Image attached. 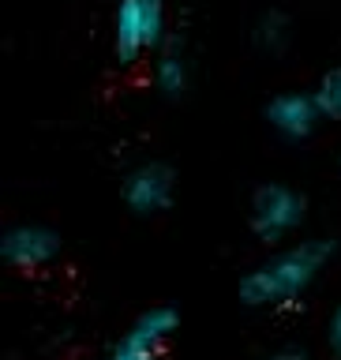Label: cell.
<instances>
[{
    "mask_svg": "<svg viewBox=\"0 0 341 360\" xmlns=\"http://www.w3.org/2000/svg\"><path fill=\"white\" fill-rule=\"evenodd\" d=\"M146 22V49H157L165 41V0H139Z\"/></svg>",
    "mask_w": 341,
    "mask_h": 360,
    "instance_id": "obj_11",
    "label": "cell"
},
{
    "mask_svg": "<svg viewBox=\"0 0 341 360\" xmlns=\"http://www.w3.org/2000/svg\"><path fill=\"white\" fill-rule=\"evenodd\" d=\"M326 342H330V349L341 356V304L334 308V315H330V323H326Z\"/></svg>",
    "mask_w": 341,
    "mask_h": 360,
    "instance_id": "obj_12",
    "label": "cell"
},
{
    "mask_svg": "<svg viewBox=\"0 0 341 360\" xmlns=\"http://www.w3.org/2000/svg\"><path fill=\"white\" fill-rule=\"evenodd\" d=\"M176 311L173 308H150L131 323V330L117 342V349L109 353V360H157L162 345L176 330Z\"/></svg>",
    "mask_w": 341,
    "mask_h": 360,
    "instance_id": "obj_4",
    "label": "cell"
},
{
    "mask_svg": "<svg viewBox=\"0 0 341 360\" xmlns=\"http://www.w3.org/2000/svg\"><path fill=\"white\" fill-rule=\"evenodd\" d=\"M315 105H319L323 120H341V68L337 72H326L319 79V86L311 90Z\"/></svg>",
    "mask_w": 341,
    "mask_h": 360,
    "instance_id": "obj_10",
    "label": "cell"
},
{
    "mask_svg": "<svg viewBox=\"0 0 341 360\" xmlns=\"http://www.w3.org/2000/svg\"><path fill=\"white\" fill-rule=\"evenodd\" d=\"M266 120L270 128L285 139H308L315 131V124L323 120L319 105H315L311 94H300V90H285V94H274L266 105Z\"/></svg>",
    "mask_w": 341,
    "mask_h": 360,
    "instance_id": "obj_6",
    "label": "cell"
},
{
    "mask_svg": "<svg viewBox=\"0 0 341 360\" xmlns=\"http://www.w3.org/2000/svg\"><path fill=\"white\" fill-rule=\"evenodd\" d=\"M173 188H176L173 169L165 162H146V165H135L131 173L124 176L120 195L128 202V210L146 218V214H162L169 202H173Z\"/></svg>",
    "mask_w": 341,
    "mask_h": 360,
    "instance_id": "obj_3",
    "label": "cell"
},
{
    "mask_svg": "<svg viewBox=\"0 0 341 360\" xmlns=\"http://www.w3.org/2000/svg\"><path fill=\"white\" fill-rule=\"evenodd\" d=\"M330 255V240H304L289 252H278L240 278V300L247 308H297Z\"/></svg>",
    "mask_w": 341,
    "mask_h": 360,
    "instance_id": "obj_1",
    "label": "cell"
},
{
    "mask_svg": "<svg viewBox=\"0 0 341 360\" xmlns=\"http://www.w3.org/2000/svg\"><path fill=\"white\" fill-rule=\"evenodd\" d=\"M112 49H117L120 64H135L146 49V22L139 0H120L117 19H112Z\"/></svg>",
    "mask_w": 341,
    "mask_h": 360,
    "instance_id": "obj_7",
    "label": "cell"
},
{
    "mask_svg": "<svg viewBox=\"0 0 341 360\" xmlns=\"http://www.w3.org/2000/svg\"><path fill=\"white\" fill-rule=\"evenodd\" d=\"M304 214H308V199L289 184H263L252 195V233L263 244L285 240L292 229H300Z\"/></svg>",
    "mask_w": 341,
    "mask_h": 360,
    "instance_id": "obj_2",
    "label": "cell"
},
{
    "mask_svg": "<svg viewBox=\"0 0 341 360\" xmlns=\"http://www.w3.org/2000/svg\"><path fill=\"white\" fill-rule=\"evenodd\" d=\"M292 30H289V19L281 15V11H266V15H259L255 22V45L263 53H281L289 45Z\"/></svg>",
    "mask_w": 341,
    "mask_h": 360,
    "instance_id": "obj_9",
    "label": "cell"
},
{
    "mask_svg": "<svg viewBox=\"0 0 341 360\" xmlns=\"http://www.w3.org/2000/svg\"><path fill=\"white\" fill-rule=\"evenodd\" d=\"M266 360H308L300 353V349H281V353H274V356H266Z\"/></svg>",
    "mask_w": 341,
    "mask_h": 360,
    "instance_id": "obj_13",
    "label": "cell"
},
{
    "mask_svg": "<svg viewBox=\"0 0 341 360\" xmlns=\"http://www.w3.org/2000/svg\"><path fill=\"white\" fill-rule=\"evenodd\" d=\"M154 79H157V90L165 98H180L188 90V60L180 53V45H165L162 56L154 64Z\"/></svg>",
    "mask_w": 341,
    "mask_h": 360,
    "instance_id": "obj_8",
    "label": "cell"
},
{
    "mask_svg": "<svg viewBox=\"0 0 341 360\" xmlns=\"http://www.w3.org/2000/svg\"><path fill=\"white\" fill-rule=\"evenodd\" d=\"M0 255L19 270H38L60 255V233L49 229V225H34V221L11 225L0 236Z\"/></svg>",
    "mask_w": 341,
    "mask_h": 360,
    "instance_id": "obj_5",
    "label": "cell"
}]
</instances>
